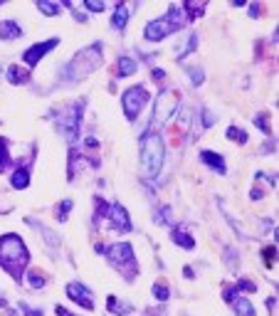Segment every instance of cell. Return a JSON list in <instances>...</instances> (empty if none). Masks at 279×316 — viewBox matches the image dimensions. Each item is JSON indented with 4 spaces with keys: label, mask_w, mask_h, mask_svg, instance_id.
<instances>
[{
    "label": "cell",
    "mask_w": 279,
    "mask_h": 316,
    "mask_svg": "<svg viewBox=\"0 0 279 316\" xmlns=\"http://www.w3.org/2000/svg\"><path fill=\"white\" fill-rule=\"evenodd\" d=\"M20 25L17 22H12V20H2L0 22V40H15V37H20Z\"/></svg>",
    "instance_id": "obj_14"
},
{
    "label": "cell",
    "mask_w": 279,
    "mask_h": 316,
    "mask_svg": "<svg viewBox=\"0 0 279 316\" xmlns=\"http://www.w3.org/2000/svg\"><path fill=\"white\" fill-rule=\"evenodd\" d=\"M25 316H42V312H32V309H27V312H25Z\"/></svg>",
    "instance_id": "obj_38"
},
{
    "label": "cell",
    "mask_w": 279,
    "mask_h": 316,
    "mask_svg": "<svg viewBox=\"0 0 279 316\" xmlns=\"http://www.w3.org/2000/svg\"><path fill=\"white\" fill-rule=\"evenodd\" d=\"M109 217H111V227L119 230V232H129L131 230V222H129V212L124 205H111L109 208Z\"/></svg>",
    "instance_id": "obj_10"
},
{
    "label": "cell",
    "mask_w": 279,
    "mask_h": 316,
    "mask_svg": "<svg viewBox=\"0 0 279 316\" xmlns=\"http://www.w3.org/2000/svg\"><path fill=\"white\" fill-rule=\"evenodd\" d=\"M124 111H126V116L134 121L136 116L141 114V109H143V104L148 102V92L143 89V87H131V89H126L124 92Z\"/></svg>",
    "instance_id": "obj_8"
},
{
    "label": "cell",
    "mask_w": 279,
    "mask_h": 316,
    "mask_svg": "<svg viewBox=\"0 0 279 316\" xmlns=\"http://www.w3.org/2000/svg\"><path fill=\"white\" fill-rule=\"evenodd\" d=\"M57 316H74V314H70L65 307H57Z\"/></svg>",
    "instance_id": "obj_36"
},
{
    "label": "cell",
    "mask_w": 279,
    "mask_h": 316,
    "mask_svg": "<svg viewBox=\"0 0 279 316\" xmlns=\"http://www.w3.org/2000/svg\"><path fill=\"white\" fill-rule=\"evenodd\" d=\"M212 124H215V116H212V111H210V109H203V126L210 128Z\"/></svg>",
    "instance_id": "obj_31"
},
{
    "label": "cell",
    "mask_w": 279,
    "mask_h": 316,
    "mask_svg": "<svg viewBox=\"0 0 279 316\" xmlns=\"http://www.w3.org/2000/svg\"><path fill=\"white\" fill-rule=\"evenodd\" d=\"M7 161H10V156H7V141L0 138V171L7 166Z\"/></svg>",
    "instance_id": "obj_29"
},
{
    "label": "cell",
    "mask_w": 279,
    "mask_h": 316,
    "mask_svg": "<svg viewBox=\"0 0 279 316\" xmlns=\"http://www.w3.org/2000/svg\"><path fill=\"white\" fill-rule=\"evenodd\" d=\"M126 22H129V5H116V10H114V17H111V27L114 30H124L126 27Z\"/></svg>",
    "instance_id": "obj_13"
},
{
    "label": "cell",
    "mask_w": 279,
    "mask_h": 316,
    "mask_svg": "<svg viewBox=\"0 0 279 316\" xmlns=\"http://www.w3.org/2000/svg\"><path fill=\"white\" fill-rule=\"evenodd\" d=\"M106 307H109L111 314H116V316H124V314H131V312H134L131 304H126V302H121V299H116V297H109Z\"/></svg>",
    "instance_id": "obj_17"
},
{
    "label": "cell",
    "mask_w": 279,
    "mask_h": 316,
    "mask_svg": "<svg viewBox=\"0 0 279 316\" xmlns=\"http://www.w3.org/2000/svg\"><path fill=\"white\" fill-rule=\"evenodd\" d=\"M7 79H10V84H27L30 82V72L22 69V67H17V64H12L7 69Z\"/></svg>",
    "instance_id": "obj_16"
},
{
    "label": "cell",
    "mask_w": 279,
    "mask_h": 316,
    "mask_svg": "<svg viewBox=\"0 0 279 316\" xmlns=\"http://www.w3.org/2000/svg\"><path fill=\"white\" fill-rule=\"evenodd\" d=\"M195 45H198V35H195V32H188V37H186V45L176 50V57H178V60H183V57H186L190 50H195Z\"/></svg>",
    "instance_id": "obj_20"
},
{
    "label": "cell",
    "mask_w": 279,
    "mask_h": 316,
    "mask_svg": "<svg viewBox=\"0 0 279 316\" xmlns=\"http://www.w3.org/2000/svg\"><path fill=\"white\" fill-rule=\"evenodd\" d=\"M84 7H87L89 12H101V10L106 7V2H104V0H84Z\"/></svg>",
    "instance_id": "obj_26"
},
{
    "label": "cell",
    "mask_w": 279,
    "mask_h": 316,
    "mask_svg": "<svg viewBox=\"0 0 279 316\" xmlns=\"http://www.w3.org/2000/svg\"><path fill=\"white\" fill-rule=\"evenodd\" d=\"M178 111V92L173 89H163L156 99L153 106V116H151V128H161L163 124L171 121V116Z\"/></svg>",
    "instance_id": "obj_5"
},
{
    "label": "cell",
    "mask_w": 279,
    "mask_h": 316,
    "mask_svg": "<svg viewBox=\"0 0 279 316\" xmlns=\"http://www.w3.org/2000/svg\"><path fill=\"white\" fill-rule=\"evenodd\" d=\"M27 259H30V254H27V247H25L20 235H2L0 237V264L15 279H20L22 267L27 264Z\"/></svg>",
    "instance_id": "obj_1"
},
{
    "label": "cell",
    "mask_w": 279,
    "mask_h": 316,
    "mask_svg": "<svg viewBox=\"0 0 279 316\" xmlns=\"http://www.w3.org/2000/svg\"><path fill=\"white\" fill-rule=\"evenodd\" d=\"M67 294H70L74 302H79L84 309H89V312L94 309V302H92L94 297H92V292H89L84 284H79V282H72V284H67Z\"/></svg>",
    "instance_id": "obj_11"
},
{
    "label": "cell",
    "mask_w": 279,
    "mask_h": 316,
    "mask_svg": "<svg viewBox=\"0 0 279 316\" xmlns=\"http://www.w3.org/2000/svg\"><path fill=\"white\" fill-rule=\"evenodd\" d=\"M101 64V45H89L84 50H79L74 55V60L65 69V79L67 82H79L84 77H89L92 72H96Z\"/></svg>",
    "instance_id": "obj_2"
},
{
    "label": "cell",
    "mask_w": 279,
    "mask_h": 316,
    "mask_svg": "<svg viewBox=\"0 0 279 316\" xmlns=\"http://www.w3.org/2000/svg\"><path fill=\"white\" fill-rule=\"evenodd\" d=\"M235 289H245V292H255L257 289V284L255 282H247V279H242V282H237V287Z\"/></svg>",
    "instance_id": "obj_32"
},
{
    "label": "cell",
    "mask_w": 279,
    "mask_h": 316,
    "mask_svg": "<svg viewBox=\"0 0 279 316\" xmlns=\"http://www.w3.org/2000/svg\"><path fill=\"white\" fill-rule=\"evenodd\" d=\"M0 5H2V2H0Z\"/></svg>",
    "instance_id": "obj_39"
},
{
    "label": "cell",
    "mask_w": 279,
    "mask_h": 316,
    "mask_svg": "<svg viewBox=\"0 0 279 316\" xmlns=\"http://www.w3.org/2000/svg\"><path fill=\"white\" fill-rule=\"evenodd\" d=\"M227 138H232V141H237V143H245V141H247V133H245L242 128L230 126L227 128Z\"/></svg>",
    "instance_id": "obj_24"
},
{
    "label": "cell",
    "mask_w": 279,
    "mask_h": 316,
    "mask_svg": "<svg viewBox=\"0 0 279 316\" xmlns=\"http://www.w3.org/2000/svg\"><path fill=\"white\" fill-rule=\"evenodd\" d=\"M106 259L111 262V264H116L129 279L134 277V269H129V267H134V247L129 245V242H116V245H111L109 250H106Z\"/></svg>",
    "instance_id": "obj_7"
},
{
    "label": "cell",
    "mask_w": 279,
    "mask_h": 316,
    "mask_svg": "<svg viewBox=\"0 0 279 316\" xmlns=\"http://www.w3.org/2000/svg\"><path fill=\"white\" fill-rule=\"evenodd\" d=\"M30 186V171L27 168H17L15 173H12V188L22 190Z\"/></svg>",
    "instance_id": "obj_19"
},
{
    "label": "cell",
    "mask_w": 279,
    "mask_h": 316,
    "mask_svg": "<svg viewBox=\"0 0 279 316\" xmlns=\"http://www.w3.org/2000/svg\"><path fill=\"white\" fill-rule=\"evenodd\" d=\"M139 69V64L134 62L131 57H121L119 62H116V74L119 77H129V74H134Z\"/></svg>",
    "instance_id": "obj_18"
},
{
    "label": "cell",
    "mask_w": 279,
    "mask_h": 316,
    "mask_svg": "<svg viewBox=\"0 0 279 316\" xmlns=\"http://www.w3.org/2000/svg\"><path fill=\"white\" fill-rule=\"evenodd\" d=\"M265 257H267V264H272L277 259V247H267L265 250Z\"/></svg>",
    "instance_id": "obj_35"
},
{
    "label": "cell",
    "mask_w": 279,
    "mask_h": 316,
    "mask_svg": "<svg viewBox=\"0 0 279 316\" xmlns=\"http://www.w3.org/2000/svg\"><path fill=\"white\" fill-rule=\"evenodd\" d=\"M163 156H166V148H163L161 136H158V133L146 136V138H143V146H141V166H143L146 178H156V176L161 173Z\"/></svg>",
    "instance_id": "obj_4"
},
{
    "label": "cell",
    "mask_w": 279,
    "mask_h": 316,
    "mask_svg": "<svg viewBox=\"0 0 279 316\" xmlns=\"http://www.w3.org/2000/svg\"><path fill=\"white\" fill-rule=\"evenodd\" d=\"M166 74H163V69H153V79H163Z\"/></svg>",
    "instance_id": "obj_37"
},
{
    "label": "cell",
    "mask_w": 279,
    "mask_h": 316,
    "mask_svg": "<svg viewBox=\"0 0 279 316\" xmlns=\"http://www.w3.org/2000/svg\"><path fill=\"white\" fill-rule=\"evenodd\" d=\"M153 297H156L158 302H168L171 292H168V287H166V284H153Z\"/></svg>",
    "instance_id": "obj_25"
},
{
    "label": "cell",
    "mask_w": 279,
    "mask_h": 316,
    "mask_svg": "<svg viewBox=\"0 0 279 316\" xmlns=\"http://www.w3.org/2000/svg\"><path fill=\"white\" fill-rule=\"evenodd\" d=\"M183 7H186V12H188V20H195V17H200V15H203L205 2H198V5H195V2H186Z\"/></svg>",
    "instance_id": "obj_23"
},
{
    "label": "cell",
    "mask_w": 279,
    "mask_h": 316,
    "mask_svg": "<svg viewBox=\"0 0 279 316\" xmlns=\"http://www.w3.org/2000/svg\"><path fill=\"white\" fill-rule=\"evenodd\" d=\"M232 304H235V314L237 316H255V304L250 302V299H245V297H235L232 299Z\"/></svg>",
    "instance_id": "obj_15"
},
{
    "label": "cell",
    "mask_w": 279,
    "mask_h": 316,
    "mask_svg": "<svg viewBox=\"0 0 279 316\" xmlns=\"http://www.w3.org/2000/svg\"><path fill=\"white\" fill-rule=\"evenodd\" d=\"M30 287L32 289H42L45 287V277L40 272H30Z\"/></svg>",
    "instance_id": "obj_28"
},
{
    "label": "cell",
    "mask_w": 279,
    "mask_h": 316,
    "mask_svg": "<svg viewBox=\"0 0 279 316\" xmlns=\"http://www.w3.org/2000/svg\"><path fill=\"white\" fill-rule=\"evenodd\" d=\"M200 161L210 166V168H215L217 173H225V158L220 156V153H215V151H203L200 153Z\"/></svg>",
    "instance_id": "obj_12"
},
{
    "label": "cell",
    "mask_w": 279,
    "mask_h": 316,
    "mask_svg": "<svg viewBox=\"0 0 279 316\" xmlns=\"http://www.w3.org/2000/svg\"><path fill=\"white\" fill-rule=\"evenodd\" d=\"M173 242L181 245L183 250H193V247H195V240H193L188 232H181V230H173Z\"/></svg>",
    "instance_id": "obj_21"
},
{
    "label": "cell",
    "mask_w": 279,
    "mask_h": 316,
    "mask_svg": "<svg viewBox=\"0 0 279 316\" xmlns=\"http://www.w3.org/2000/svg\"><path fill=\"white\" fill-rule=\"evenodd\" d=\"M255 121H257V126L262 128L265 133H270V124H267V114H260V116H257Z\"/></svg>",
    "instance_id": "obj_33"
},
{
    "label": "cell",
    "mask_w": 279,
    "mask_h": 316,
    "mask_svg": "<svg viewBox=\"0 0 279 316\" xmlns=\"http://www.w3.org/2000/svg\"><path fill=\"white\" fill-rule=\"evenodd\" d=\"M60 45V40L57 37H52V40H45V42H37V45H32V47H27L25 50V55H22V62H27L30 67H35V64L40 62L50 50H55Z\"/></svg>",
    "instance_id": "obj_9"
},
{
    "label": "cell",
    "mask_w": 279,
    "mask_h": 316,
    "mask_svg": "<svg viewBox=\"0 0 279 316\" xmlns=\"http://www.w3.org/2000/svg\"><path fill=\"white\" fill-rule=\"evenodd\" d=\"M183 22H186V17H183V7H176V5H171V7H168V12H166L163 17H158V20H151V22L146 25L143 35H146V40H151V42H158V40H163L166 35H171V32H178V30L183 27Z\"/></svg>",
    "instance_id": "obj_3"
},
{
    "label": "cell",
    "mask_w": 279,
    "mask_h": 316,
    "mask_svg": "<svg viewBox=\"0 0 279 316\" xmlns=\"http://www.w3.org/2000/svg\"><path fill=\"white\" fill-rule=\"evenodd\" d=\"M225 257H227V267H237V252H232L230 247L225 250Z\"/></svg>",
    "instance_id": "obj_34"
},
{
    "label": "cell",
    "mask_w": 279,
    "mask_h": 316,
    "mask_svg": "<svg viewBox=\"0 0 279 316\" xmlns=\"http://www.w3.org/2000/svg\"><path fill=\"white\" fill-rule=\"evenodd\" d=\"M72 210V200H62V205H60V215H57V220L60 222H65L67 220V212Z\"/></svg>",
    "instance_id": "obj_30"
},
{
    "label": "cell",
    "mask_w": 279,
    "mask_h": 316,
    "mask_svg": "<svg viewBox=\"0 0 279 316\" xmlns=\"http://www.w3.org/2000/svg\"><path fill=\"white\" fill-rule=\"evenodd\" d=\"M188 77L193 79V84H203V69L200 67H188Z\"/></svg>",
    "instance_id": "obj_27"
},
{
    "label": "cell",
    "mask_w": 279,
    "mask_h": 316,
    "mask_svg": "<svg viewBox=\"0 0 279 316\" xmlns=\"http://www.w3.org/2000/svg\"><path fill=\"white\" fill-rule=\"evenodd\" d=\"M82 109H84V99H79L77 104H70L67 109H62V111L57 114V126H60V131L67 136V141H77Z\"/></svg>",
    "instance_id": "obj_6"
},
{
    "label": "cell",
    "mask_w": 279,
    "mask_h": 316,
    "mask_svg": "<svg viewBox=\"0 0 279 316\" xmlns=\"http://www.w3.org/2000/svg\"><path fill=\"white\" fill-rule=\"evenodd\" d=\"M37 10H40L42 15H60L62 7H60L57 2H52V0H40V2H37Z\"/></svg>",
    "instance_id": "obj_22"
}]
</instances>
